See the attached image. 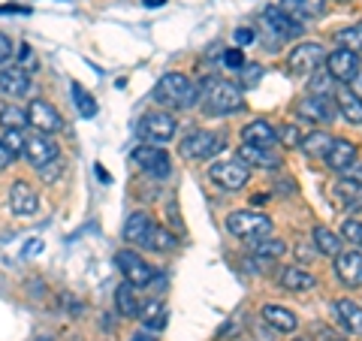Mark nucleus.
<instances>
[{
  "instance_id": "f257e3e1",
  "label": "nucleus",
  "mask_w": 362,
  "mask_h": 341,
  "mask_svg": "<svg viewBox=\"0 0 362 341\" xmlns=\"http://www.w3.org/2000/svg\"><path fill=\"white\" fill-rule=\"evenodd\" d=\"M151 97L154 103L169 109H194L199 103V91L185 73H163Z\"/></svg>"
},
{
  "instance_id": "f03ea898",
  "label": "nucleus",
  "mask_w": 362,
  "mask_h": 341,
  "mask_svg": "<svg viewBox=\"0 0 362 341\" xmlns=\"http://www.w3.org/2000/svg\"><path fill=\"white\" fill-rule=\"evenodd\" d=\"M202 103H206V109L211 115H230V112H239L245 106V100H242V91L235 85H230L226 79L211 76L206 82V88H202Z\"/></svg>"
},
{
  "instance_id": "7ed1b4c3",
  "label": "nucleus",
  "mask_w": 362,
  "mask_h": 341,
  "mask_svg": "<svg viewBox=\"0 0 362 341\" xmlns=\"http://www.w3.org/2000/svg\"><path fill=\"white\" fill-rule=\"evenodd\" d=\"M223 136L211 133V130H194L181 139V154L190 157V161H209L218 151H223Z\"/></svg>"
},
{
  "instance_id": "20e7f679",
  "label": "nucleus",
  "mask_w": 362,
  "mask_h": 341,
  "mask_svg": "<svg viewBox=\"0 0 362 341\" xmlns=\"http://www.w3.org/2000/svg\"><path fill=\"white\" fill-rule=\"evenodd\" d=\"M323 61H326V49L320 42H299L296 49L290 52L287 67H290V73H296V76H311L314 70H320Z\"/></svg>"
},
{
  "instance_id": "39448f33",
  "label": "nucleus",
  "mask_w": 362,
  "mask_h": 341,
  "mask_svg": "<svg viewBox=\"0 0 362 341\" xmlns=\"http://www.w3.org/2000/svg\"><path fill=\"white\" fill-rule=\"evenodd\" d=\"M247 175H251V169L242 161H218L209 166V178L223 190H242L247 185Z\"/></svg>"
},
{
  "instance_id": "423d86ee",
  "label": "nucleus",
  "mask_w": 362,
  "mask_h": 341,
  "mask_svg": "<svg viewBox=\"0 0 362 341\" xmlns=\"http://www.w3.org/2000/svg\"><path fill=\"white\" fill-rule=\"evenodd\" d=\"M226 230L239 238H257V236L272 233V221L259 212H233L226 218Z\"/></svg>"
},
{
  "instance_id": "0eeeda50",
  "label": "nucleus",
  "mask_w": 362,
  "mask_h": 341,
  "mask_svg": "<svg viewBox=\"0 0 362 341\" xmlns=\"http://www.w3.org/2000/svg\"><path fill=\"white\" fill-rule=\"evenodd\" d=\"M139 136L148 139L151 145H163L175 136V118L169 112H148L142 121H139Z\"/></svg>"
},
{
  "instance_id": "6e6552de",
  "label": "nucleus",
  "mask_w": 362,
  "mask_h": 341,
  "mask_svg": "<svg viewBox=\"0 0 362 341\" xmlns=\"http://www.w3.org/2000/svg\"><path fill=\"white\" fill-rule=\"evenodd\" d=\"M133 163L154 178H169V173H173V163H169V157L160 145H139L133 151Z\"/></svg>"
},
{
  "instance_id": "1a4fd4ad",
  "label": "nucleus",
  "mask_w": 362,
  "mask_h": 341,
  "mask_svg": "<svg viewBox=\"0 0 362 341\" xmlns=\"http://www.w3.org/2000/svg\"><path fill=\"white\" fill-rule=\"evenodd\" d=\"M115 263H118V269L124 272V278H127L133 287H148V284L154 281V269L145 263L136 251H118Z\"/></svg>"
},
{
  "instance_id": "9d476101",
  "label": "nucleus",
  "mask_w": 362,
  "mask_h": 341,
  "mask_svg": "<svg viewBox=\"0 0 362 341\" xmlns=\"http://www.w3.org/2000/svg\"><path fill=\"white\" fill-rule=\"evenodd\" d=\"M263 25L269 28L272 37H278V40H293L305 30V25H299V21L293 16H287L281 6H266L263 9Z\"/></svg>"
},
{
  "instance_id": "9b49d317",
  "label": "nucleus",
  "mask_w": 362,
  "mask_h": 341,
  "mask_svg": "<svg viewBox=\"0 0 362 341\" xmlns=\"http://www.w3.org/2000/svg\"><path fill=\"white\" fill-rule=\"evenodd\" d=\"M296 112H299V118L311 121V124H329L338 109H335L329 94H311L296 106Z\"/></svg>"
},
{
  "instance_id": "f8f14e48",
  "label": "nucleus",
  "mask_w": 362,
  "mask_h": 341,
  "mask_svg": "<svg viewBox=\"0 0 362 341\" xmlns=\"http://www.w3.org/2000/svg\"><path fill=\"white\" fill-rule=\"evenodd\" d=\"M326 70L332 73L335 82H354V79L362 73L359 70V54L350 52V49H335L329 58H326Z\"/></svg>"
},
{
  "instance_id": "ddd939ff",
  "label": "nucleus",
  "mask_w": 362,
  "mask_h": 341,
  "mask_svg": "<svg viewBox=\"0 0 362 341\" xmlns=\"http://www.w3.org/2000/svg\"><path fill=\"white\" fill-rule=\"evenodd\" d=\"M28 121H30L40 133H58V130H64L61 112L54 109L52 103H45V100H30V106H28Z\"/></svg>"
},
{
  "instance_id": "4468645a",
  "label": "nucleus",
  "mask_w": 362,
  "mask_h": 341,
  "mask_svg": "<svg viewBox=\"0 0 362 341\" xmlns=\"http://www.w3.org/2000/svg\"><path fill=\"white\" fill-rule=\"evenodd\" d=\"M0 91L6 97H21L30 91V73L21 64H0Z\"/></svg>"
},
{
  "instance_id": "2eb2a0df",
  "label": "nucleus",
  "mask_w": 362,
  "mask_h": 341,
  "mask_svg": "<svg viewBox=\"0 0 362 341\" xmlns=\"http://www.w3.org/2000/svg\"><path fill=\"white\" fill-rule=\"evenodd\" d=\"M9 209H13V214H18V218H30V214H37V209H40L37 190H33L28 181H16L13 190H9Z\"/></svg>"
},
{
  "instance_id": "dca6fc26",
  "label": "nucleus",
  "mask_w": 362,
  "mask_h": 341,
  "mask_svg": "<svg viewBox=\"0 0 362 341\" xmlns=\"http://www.w3.org/2000/svg\"><path fill=\"white\" fill-rule=\"evenodd\" d=\"M25 157L30 161V166L40 169V166H45L49 161H54V157H58V145L49 139V133H40V130H37V136L25 139Z\"/></svg>"
},
{
  "instance_id": "f3484780",
  "label": "nucleus",
  "mask_w": 362,
  "mask_h": 341,
  "mask_svg": "<svg viewBox=\"0 0 362 341\" xmlns=\"http://www.w3.org/2000/svg\"><path fill=\"white\" fill-rule=\"evenodd\" d=\"M151 230H154V221L148 218L145 212H133L127 224H124V238L133 242L136 248H151Z\"/></svg>"
},
{
  "instance_id": "a211bd4d",
  "label": "nucleus",
  "mask_w": 362,
  "mask_h": 341,
  "mask_svg": "<svg viewBox=\"0 0 362 341\" xmlns=\"http://www.w3.org/2000/svg\"><path fill=\"white\" fill-rule=\"evenodd\" d=\"M335 275L341 278L347 287H359L362 284V251H341L335 257Z\"/></svg>"
},
{
  "instance_id": "6ab92c4d",
  "label": "nucleus",
  "mask_w": 362,
  "mask_h": 341,
  "mask_svg": "<svg viewBox=\"0 0 362 341\" xmlns=\"http://www.w3.org/2000/svg\"><path fill=\"white\" fill-rule=\"evenodd\" d=\"M239 161L259 169H281V154L275 149H263V145H239Z\"/></svg>"
},
{
  "instance_id": "aec40b11",
  "label": "nucleus",
  "mask_w": 362,
  "mask_h": 341,
  "mask_svg": "<svg viewBox=\"0 0 362 341\" xmlns=\"http://www.w3.org/2000/svg\"><path fill=\"white\" fill-rule=\"evenodd\" d=\"M326 157V166L335 169V173H344V169L356 161V142L350 139H332L329 151L323 154Z\"/></svg>"
},
{
  "instance_id": "412c9836",
  "label": "nucleus",
  "mask_w": 362,
  "mask_h": 341,
  "mask_svg": "<svg viewBox=\"0 0 362 341\" xmlns=\"http://www.w3.org/2000/svg\"><path fill=\"white\" fill-rule=\"evenodd\" d=\"M278 284L284 290H290V293H308V290L317 287V278L311 275V272L299 269V266H284L281 269V275H278Z\"/></svg>"
},
{
  "instance_id": "4be33fe9",
  "label": "nucleus",
  "mask_w": 362,
  "mask_h": 341,
  "mask_svg": "<svg viewBox=\"0 0 362 341\" xmlns=\"http://www.w3.org/2000/svg\"><path fill=\"white\" fill-rule=\"evenodd\" d=\"M332 197H335V206L341 212H359L362 209V185H356V181L341 178L332 187Z\"/></svg>"
},
{
  "instance_id": "5701e85b",
  "label": "nucleus",
  "mask_w": 362,
  "mask_h": 341,
  "mask_svg": "<svg viewBox=\"0 0 362 341\" xmlns=\"http://www.w3.org/2000/svg\"><path fill=\"white\" fill-rule=\"evenodd\" d=\"M242 139L247 145H263V149H272V145L278 142V130L272 127L269 121H251V124H245L242 127Z\"/></svg>"
},
{
  "instance_id": "b1692460",
  "label": "nucleus",
  "mask_w": 362,
  "mask_h": 341,
  "mask_svg": "<svg viewBox=\"0 0 362 341\" xmlns=\"http://www.w3.org/2000/svg\"><path fill=\"white\" fill-rule=\"evenodd\" d=\"M263 320L272 326V329H278V333H293V329H296V314H293L290 308H284V305H266L263 308Z\"/></svg>"
},
{
  "instance_id": "393cba45",
  "label": "nucleus",
  "mask_w": 362,
  "mask_h": 341,
  "mask_svg": "<svg viewBox=\"0 0 362 341\" xmlns=\"http://www.w3.org/2000/svg\"><path fill=\"white\" fill-rule=\"evenodd\" d=\"M335 314H338V320L344 323L347 333L362 335V305L350 302V299H338L335 302Z\"/></svg>"
},
{
  "instance_id": "a878e982",
  "label": "nucleus",
  "mask_w": 362,
  "mask_h": 341,
  "mask_svg": "<svg viewBox=\"0 0 362 341\" xmlns=\"http://www.w3.org/2000/svg\"><path fill=\"white\" fill-rule=\"evenodd\" d=\"M335 109L347 124H362V100L354 91H341V94L335 97Z\"/></svg>"
},
{
  "instance_id": "bb28decb",
  "label": "nucleus",
  "mask_w": 362,
  "mask_h": 341,
  "mask_svg": "<svg viewBox=\"0 0 362 341\" xmlns=\"http://www.w3.org/2000/svg\"><path fill=\"white\" fill-rule=\"evenodd\" d=\"M115 305L121 317H139V299H136V287L130 281H124L115 290Z\"/></svg>"
},
{
  "instance_id": "cd10ccee",
  "label": "nucleus",
  "mask_w": 362,
  "mask_h": 341,
  "mask_svg": "<svg viewBox=\"0 0 362 341\" xmlns=\"http://www.w3.org/2000/svg\"><path fill=\"white\" fill-rule=\"evenodd\" d=\"M314 245H317V251L326 254V257L341 254V238H338L332 230H326V226H314Z\"/></svg>"
},
{
  "instance_id": "c85d7f7f",
  "label": "nucleus",
  "mask_w": 362,
  "mask_h": 341,
  "mask_svg": "<svg viewBox=\"0 0 362 341\" xmlns=\"http://www.w3.org/2000/svg\"><path fill=\"white\" fill-rule=\"evenodd\" d=\"M287 251V245L281 238H254V257L259 260H275Z\"/></svg>"
},
{
  "instance_id": "c756f323",
  "label": "nucleus",
  "mask_w": 362,
  "mask_h": 341,
  "mask_svg": "<svg viewBox=\"0 0 362 341\" xmlns=\"http://www.w3.org/2000/svg\"><path fill=\"white\" fill-rule=\"evenodd\" d=\"M335 40H338V45L341 49H350V52H362V21H356V25H350V28H344V30H338L335 33Z\"/></svg>"
},
{
  "instance_id": "7c9ffc66",
  "label": "nucleus",
  "mask_w": 362,
  "mask_h": 341,
  "mask_svg": "<svg viewBox=\"0 0 362 341\" xmlns=\"http://www.w3.org/2000/svg\"><path fill=\"white\" fill-rule=\"evenodd\" d=\"M329 145H332V136H329V133H323V130H317V133H308V136H305L299 149H302L305 154H326V151H329Z\"/></svg>"
},
{
  "instance_id": "2f4dec72",
  "label": "nucleus",
  "mask_w": 362,
  "mask_h": 341,
  "mask_svg": "<svg viewBox=\"0 0 362 341\" xmlns=\"http://www.w3.org/2000/svg\"><path fill=\"white\" fill-rule=\"evenodd\" d=\"M178 248V238L166 230V226H157L151 230V251H175Z\"/></svg>"
},
{
  "instance_id": "473e14b6",
  "label": "nucleus",
  "mask_w": 362,
  "mask_h": 341,
  "mask_svg": "<svg viewBox=\"0 0 362 341\" xmlns=\"http://www.w3.org/2000/svg\"><path fill=\"white\" fill-rule=\"evenodd\" d=\"M139 320L148 326V329H160V326L166 323V308H163V305H157V302H148V305L142 308Z\"/></svg>"
},
{
  "instance_id": "72a5a7b5",
  "label": "nucleus",
  "mask_w": 362,
  "mask_h": 341,
  "mask_svg": "<svg viewBox=\"0 0 362 341\" xmlns=\"http://www.w3.org/2000/svg\"><path fill=\"white\" fill-rule=\"evenodd\" d=\"M73 100H76V109L82 112L85 118H94V115H97V103H94V97H90L88 91H85L82 85H78V82L73 85Z\"/></svg>"
},
{
  "instance_id": "f704fd0d",
  "label": "nucleus",
  "mask_w": 362,
  "mask_h": 341,
  "mask_svg": "<svg viewBox=\"0 0 362 341\" xmlns=\"http://www.w3.org/2000/svg\"><path fill=\"white\" fill-rule=\"evenodd\" d=\"M332 85H335V79H332L329 70H314L308 76V91L311 94H329Z\"/></svg>"
},
{
  "instance_id": "c9c22d12",
  "label": "nucleus",
  "mask_w": 362,
  "mask_h": 341,
  "mask_svg": "<svg viewBox=\"0 0 362 341\" xmlns=\"http://www.w3.org/2000/svg\"><path fill=\"white\" fill-rule=\"evenodd\" d=\"M341 238L354 245L356 251H362V224H359L356 218H344V224H341Z\"/></svg>"
},
{
  "instance_id": "e433bc0d",
  "label": "nucleus",
  "mask_w": 362,
  "mask_h": 341,
  "mask_svg": "<svg viewBox=\"0 0 362 341\" xmlns=\"http://www.w3.org/2000/svg\"><path fill=\"white\" fill-rule=\"evenodd\" d=\"M0 124H4V127H25L28 124V112H21L18 106H4L0 109Z\"/></svg>"
},
{
  "instance_id": "4c0bfd02",
  "label": "nucleus",
  "mask_w": 362,
  "mask_h": 341,
  "mask_svg": "<svg viewBox=\"0 0 362 341\" xmlns=\"http://www.w3.org/2000/svg\"><path fill=\"white\" fill-rule=\"evenodd\" d=\"M4 145H6L9 151H13V157L25 154V136H21L18 127H6V133H4Z\"/></svg>"
},
{
  "instance_id": "58836bf2",
  "label": "nucleus",
  "mask_w": 362,
  "mask_h": 341,
  "mask_svg": "<svg viewBox=\"0 0 362 341\" xmlns=\"http://www.w3.org/2000/svg\"><path fill=\"white\" fill-rule=\"evenodd\" d=\"M278 139L287 145V149H299L302 145V133L296 124H284V127H278Z\"/></svg>"
},
{
  "instance_id": "ea45409f",
  "label": "nucleus",
  "mask_w": 362,
  "mask_h": 341,
  "mask_svg": "<svg viewBox=\"0 0 362 341\" xmlns=\"http://www.w3.org/2000/svg\"><path fill=\"white\" fill-rule=\"evenodd\" d=\"M37 173H40V178H42V181H58V178H61V173H64V161H61V157H54V161H49L45 166H40Z\"/></svg>"
},
{
  "instance_id": "a19ab883",
  "label": "nucleus",
  "mask_w": 362,
  "mask_h": 341,
  "mask_svg": "<svg viewBox=\"0 0 362 341\" xmlns=\"http://www.w3.org/2000/svg\"><path fill=\"white\" fill-rule=\"evenodd\" d=\"M299 4H302V13L311 18H320L326 13V0H299Z\"/></svg>"
},
{
  "instance_id": "79ce46f5",
  "label": "nucleus",
  "mask_w": 362,
  "mask_h": 341,
  "mask_svg": "<svg viewBox=\"0 0 362 341\" xmlns=\"http://www.w3.org/2000/svg\"><path fill=\"white\" fill-rule=\"evenodd\" d=\"M242 79H245V85L251 88V85H257L259 79H263V70H259L257 64H245V67H242Z\"/></svg>"
},
{
  "instance_id": "37998d69",
  "label": "nucleus",
  "mask_w": 362,
  "mask_h": 341,
  "mask_svg": "<svg viewBox=\"0 0 362 341\" xmlns=\"http://www.w3.org/2000/svg\"><path fill=\"white\" fill-rule=\"evenodd\" d=\"M223 64L230 67V70H242L245 67V58H242V49H230L223 54Z\"/></svg>"
},
{
  "instance_id": "c03bdc74",
  "label": "nucleus",
  "mask_w": 362,
  "mask_h": 341,
  "mask_svg": "<svg viewBox=\"0 0 362 341\" xmlns=\"http://www.w3.org/2000/svg\"><path fill=\"white\" fill-rule=\"evenodd\" d=\"M344 178H347V181H356V185H362V163H356V161L350 163V166L344 169Z\"/></svg>"
},
{
  "instance_id": "a18cd8bd",
  "label": "nucleus",
  "mask_w": 362,
  "mask_h": 341,
  "mask_svg": "<svg viewBox=\"0 0 362 341\" xmlns=\"http://www.w3.org/2000/svg\"><path fill=\"white\" fill-rule=\"evenodd\" d=\"M254 37H257V33H254L251 28H239V30H235V42H239V45L254 42Z\"/></svg>"
},
{
  "instance_id": "49530a36",
  "label": "nucleus",
  "mask_w": 362,
  "mask_h": 341,
  "mask_svg": "<svg viewBox=\"0 0 362 341\" xmlns=\"http://www.w3.org/2000/svg\"><path fill=\"white\" fill-rule=\"evenodd\" d=\"M33 61V52H30V45L28 42H21L18 45V61L16 64H21V67H25V64H30Z\"/></svg>"
},
{
  "instance_id": "de8ad7c7",
  "label": "nucleus",
  "mask_w": 362,
  "mask_h": 341,
  "mask_svg": "<svg viewBox=\"0 0 362 341\" xmlns=\"http://www.w3.org/2000/svg\"><path fill=\"white\" fill-rule=\"evenodd\" d=\"M13 161H16V157H13V151H9L6 145H4V139H0V169H6L9 163H13Z\"/></svg>"
},
{
  "instance_id": "09e8293b",
  "label": "nucleus",
  "mask_w": 362,
  "mask_h": 341,
  "mask_svg": "<svg viewBox=\"0 0 362 341\" xmlns=\"http://www.w3.org/2000/svg\"><path fill=\"white\" fill-rule=\"evenodd\" d=\"M9 52H13V42H9L6 33H0V61H6Z\"/></svg>"
},
{
  "instance_id": "8fccbe9b",
  "label": "nucleus",
  "mask_w": 362,
  "mask_h": 341,
  "mask_svg": "<svg viewBox=\"0 0 362 341\" xmlns=\"http://www.w3.org/2000/svg\"><path fill=\"white\" fill-rule=\"evenodd\" d=\"M350 91H354V94H356V97L362 100V73H359V76L354 79V82H350Z\"/></svg>"
},
{
  "instance_id": "3c124183",
  "label": "nucleus",
  "mask_w": 362,
  "mask_h": 341,
  "mask_svg": "<svg viewBox=\"0 0 362 341\" xmlns=\"http://www.w3.org/2000/svg\"><path fill=\"white\" fill-rule=\"evenodd\" d=\"M320 338H323V341H341V338H338V335H335V333H329V329H326V333H323V335H320Z\"/></svg>"
},
{
  "instance_id": "603ef678",
  "label": "nucleus",
  "mask_w": 362,
  "mask_h": 341,
  "mask_svg": "<svg viewBox=\"0 0 362 341\" xmlns=\"http://www.w3.org/2000/svg\"><path fill=\"white\" fill-rule=\"evenodd\" d=\"M97 175H100V181H112V178L106 175V169H103V166H97Z\"/></svg>"
},
{
  "instance_id": "864d4df0",
  "label": "nucleus",
  "mask_w": 362,
  "mask_h": 341,
  "mask_svg": "<svg viewBox=\"0 0 362 341\" xmlns=\"http://www.w3.org/2000/svg\"><path fill=\"white\" fill-rule=\"evenodd\" d=\"M269 197H266V193H259V197H251V206H254V202H257V206H259V202H266Z\"/></svg>"
},
{
  "instance_id": "5fc2aeb1",
  "label": "nucleus",
  "mask_w": 362,
  "mask_h": 341,
  "mask_svg": "<svg viewBox=\"0 0 362 341\" xmlns=\"http://www.w3.org/2000/svg\"><path fill=\"white\" fill-rule=\"evenodd\" d=\"M166 0H145V6H163Z\"/></svg>"
},
{
  "instance_id": "6e6d98bb",
  "label": "nucleus",
  "mask_w": 362,
  "mask_h": 341,
  "mask_svg": "<svg viewBox=\"0 0 362 341\" xmlns=\"http://www.w3.org/2000/svg\"><path fill=\"white\" fill-rule=\"evenodd\" d=\"M136 338H139V341H154L151 335H136Z\"/></svg>"
},
{
  "instance_id": "4d7b16f0",
  "label": "nucleus",
  "mask_w": 362,
  "mask_h": 341,
  "mask_svg": "<svg viewBox=\"0 0 362 341\" xmlns=\"http://www.w3.org/2000/svg\"><path fill=\"white\" fill-rule=\"evenodd\" d=\"M40 341H49V338H40Z\"/></svg>"
}]
</instances>
